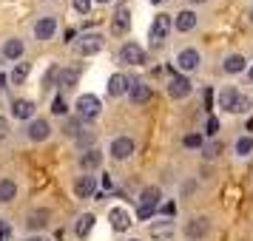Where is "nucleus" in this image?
<instances>
[{
	"mask_svg": "<svg viewBox=\"0 0 253 241\" xmlns=\"http://www.w3.org/2000/svg\"><path fill=\"white\" fill-rule=\"evenodd\" d=\"M74 108H77V116H80L83 122H91V119H97V116H100V111H103V105H100V100H97L94 94H83V97H77Z\"/></svg>",
	"mask_w": 253,
	"mask_h": 241,
	"instance_id": "f257e3e1",
	"label": "nucleus"
},
{
	"mask_svg": "<svg viewBox=\"0 0 253 241\" xmlns=\"http://www.w3.org/2000/svg\"><path fill=\"white\" fill-rule=\"evenodd\" d=\"M105 46V37L97 34V32H85V34H80V40H77V51H80L83 57H94V54H100Z\"/></svg>",
	"mask_w": 253,
	"mask_h": 241,
	"instance_id": "f03ea898",
	"label": "nucleus"
},
{
	"mask_svg": "<svg viewBox=\"0 0 253 241\" xmlns=\"http://www.w3.org/2000/svg\"><path fill=\"white\" fill-rule=\"evenodd\" d=\"M134 150H137V145H134V139L131 137H117V139H111L108 153H111V159L114 162H126V159L134 156Z\"/></svg>",
	"mask_w": 253,
	"mask_h": 241,
	"instance_id": "7ed1b4c3",
	"label": "nucleus"
},
{
	"mask_svg": "<svg viewBox=\"0 0 253 241\" xmlns=\"http://www.w3.org/2000/svg\"><path fill=\"white\" fill-rule=\"evenodd\" d=\"M191 91H194V82L188 80L185 74H176V77L168 80V97L171 100H188Z\"/></svg>",
	"mask_w": 253,
	"mask_h": 241,
	"instance_id": "20e7f679",
	"label": "nucleus"
},
{
	"mask_svg": "<svg viewBox=\"0 0 253 241\" xmlns=\"http://www.w3.org/2000/svg\"><path fill=\"white\" fill-rule=\"evenodd\" d=\"M154 91H151V85L145 80H134L131 82V88H128V103L131 105H148Z\"/></svg>",
	"mask_w": 253,
	"mask_h": 241,
	"instance_id": "39448f33",
	"label": "nucleus"
},
{
	"mask_svg": "<svg viewBox=\"0 0 253 241\" xmlns=\"http://www.w3.org/2000/svg\"><path fill=\"white\" fill-rule=\"evenodd\" d=\"M26 137H29V142H46V139L51 137V125H48V119L35 116V119L26 125Z\"/></svg>",
	"mask_w": 253,
	"mask_h": 241,
	"instance_id": "423d86ee",
	"label": "nucleus"
},
{
	"mask_svg": "<svg viewBox=\"0 0 253 241\" xmlns=\"http://www.w3.org/2000/svg\"><path fill=\"white\" fill-rule=\"evenodd\" d=\"M74 196L77 199H94L97 196V176L91 173H83L74 179Z\"/></svg>",
	"mask_w": 253,
	"mask_h": 241,
	"instance_id": "0eeeda50",
	"label": "nucleus"
},
{
	"mask_svg": "<svg viewBox=\"0 0 253 241\" xmlns=\"http://www.w3.org/2000/svg\"><path fill=\"white\" fill-rule=\"evenodd\" d=\"M108 221H111L114 233H128L131 224H134V218H131V213H128L126 207H111L108 210Z\"/></svg>",
	"mask_w": 253,
	"mask_h": 241,
	"instance_id": "6e6552de",
	"label": "nucleus"
},
{
	"mask_svg": "<svg viewBox=\"0 0 253 241\" xmlns=\"http://www.w3.org/2000/svg\"><path fill=\"white\" fill-rule=\"evenodd\" d=\"M211 233V221L205 216H194L191 221H185V236L191 241H202Z\"/></svg>",
	"mask_w": 253,
	"mask_h": 241,
	"instance_id": "1a4fd4ad",
	"label": "nucleus"
},
{
	"mask_svg": "<svg viewBox=\"0 0 253 241\" xmlns=\"http://www.w3.org/2000/svg\"><path fill=\"white\" fill-rule=\"evenodd\" d=\"M173 14H157V20L151 23V43L157 46V43H162L165 37H168V32L173 29Z\"/></svg>",
	"mask_w": 253,
	"mask_h": 241,
	"instance_id": "9d476101",
	"label": "nucleus"
},
{
	"mask_svg": "<svg viewBox=\"0 0 253 241\" xmlns=\"http://www.w3.org/2000/svg\"><path fill=\"white\" fill-rule=\"evenodd\" d=\"M120 63L123 66H142L145 63V48L137 46V43H126L120 48Z\"/></svg>",
	"mask_w": 253,
	"mask_h": 241,
	"instance_id": "9b49d317",
	"label": "nucleus"
},
{
	"mask_svg": "<svg viewBox=\"0 0 253 241\" xmlns=\"http://www.w3.org/2000/svg\"><path fill=\"white\" fill-rule=\"evenodd\" d=\"M199 63H202V57H199V51H196V48H182V51L176 54V69L182 71V74L196 71V69H199Z\"/></svg>",
	"mask_w": 253,
	"mask_h": 241,
	"instance_id": "f8f14e48",
	"label": "nucleus"
},
{
	"mask_svg": "<svg viewBox=\"0 0 253 241\" xmlns=\"http://www.w3.org/2000/svg\"><path fill=\"white\" fill-rule=\"evenodd\" d=\"M151 239L154 241H171L173 233H176V224H173L171 218H157L154 224H151Z\"/></svg>",
	"mask_w": 253,
	"mask_h": 241,
	"instance_id": "ddd939ff",
	"label": "nucleus"
},
{
	"mask_svg": "<svg viewBox=\"0 0 253 241\" xmlns=\"http://www.w3.org/2000/svg\"><path fill=\"white\" fill-rule=\"evenodd\" d=\"M128 29H131V12H128V6H120L111 17V34L114 37H123L128 34Z\"/></svg>",
	"mask_w": 253,
	"mask_h": 241,
	"instance_id": "4468645a",
	"label": "nucleus"
},
{
	"mask_svg": "<svg viewBox=\"0 0 253 241\" xmlns=\"http://www.w3.org/2000/svg\"><path fill=\"white\" fill-rule=\"evenodd\" d=\"M48 218H51V210L37 207V210H32V213L26 216V227L32 230V233H43V230L48 227Z\"/></svg>",
	"mask_w": 253,
	"mask_h": 241,
	"instance_id": "2eb2a0df",
	"label": "nucleus"
},
{
	"mask_svg": "<svg viewBox=\"0 0 253 241\" xmlns=\"http://www.w3.org/2000/svg\"><path fill=\"white\" fill-rule=\"evenodd\" d=\"M54 32H57V20H54L51 14L40 17V20L35 23V40H40V43L51 40V37H54Z\"/></svg>",
	"mask_w": 253,
	"mask_h": 241,
	"instance_id": "dca6fc26",
	"label": "nucleus"
},
{
	"mask_svg": "<svg viewBox=\"0 0 253 241\" xmlns=\"http://www.w3.org/2000/svg\"><path fill=\"white\" fill-rule=\"evenodd\" d=\"M128 88H131V80H128L123 71H117V74H111V77H108V97H111V100H117V97H126Z\"/></svg>",
	"mask_w": 253,
	"mask_h": 241,
	"instance_id": "f3484780",
	"label": "nucleus"
},
{
	"mask_svg": "<svg viewBox=\"0 0 253 241\" xmlns=\"http://www.w3.org/2000/svg\"><path fill=\"white\" fill-rule=\"evenodd\" d=\"M0 54L6 60H23V54H26V43L20 40V37H9L6 43H3V48H0Z\"/></svg>",
	"mask_w": 253,
	"mask_h": 241,
	"instance_id": "a211bd4d",
	"label": "nucleus"
},
{
	"mask_svg": "<svg viewBox=\"0 0 253 241\" xmlns=\"http://www.w3.org/2000/svg\"><path fill=\"white\" fill-rule=\"evenodd\" d=\"M35 103L32 100H14L12 103V116L14 119H20V122H32L35 119Z\"/></svg>",
	"mask_w": 253,
	"mask_h": 241,
	"instance_id": "6ab92c4d",
	"label": "nucleus"
},
{
	"mask_svg": "<svg viewBox=\"0 0 253 241\" xmlns=\"http://www.w3.org/2000/svg\"><path fill=\"white\" fill-rule=\"evenodd\" d=\"M173 29H176V32H182V34L194 32V29H196V12L185 9V12L173 14Z\"/></svg>",
	"mask_w": 253,
	"mask_h": 241,
	"instance_id": "aec40b11",
	"label": "nucleus"
},
{
	"mask_svg": "<svg viewBox=\"0 0 253 241\" xmlns=\"http://www.w3.org/2000/svg\"><path fill=\"white\" fill-rule=\"evenodd\" d=\"M100 165H103V153H100L97 148L83 150V153H80V168H83V173H94Z\"/></svg>",
	"mask_w": 253,
	"mask_h": 241,
	"instance_id": "412c9836",
	"label": "nucleus"
},
{
	"mask_svg": "<svg viewBox=\"0 0 253 241\" xmlns=\"http://www.w3.org/2000/svg\"><path fill=\"white\" fill-rule=\"evenodd\" d=\"M80 77H83L80 66H69V69H63V71H60V88H63V94L71 91V88H74V85L80 82Z\"/></svg>",
	"mask_w": 253,
	"mask_h": 241,
	"instance_id": "4be33fe9",
	"label": "nucleus"
},
{
	"mask_svg": "<svg viewBox=\"0 0 253 241\" xmlns=\"http://www.w3.org/2000/svg\"><path fill=\"white\" fill-rule=\"evenodd\" d=\"M160 199H162V190L157 184H148L142 193H139V207H151V210H157L160 207Z\"/></svg>",
	"mask_w": 253,
	"mask_h": 241,
	"instance_id": "5701e85b",
	"label": "nucleus"
},
{
	"mask_svg": "<svg viewBox=\"0 0 253 241\" xmlns=\"http://www.w3.org/2000/svg\"><path fill=\"white\" fill-rule=\"evenodd\" d=\"M94 221H97L94 213H80L77 221H74V236H77V239H85V236L94 230Z\"/></svg>",
	"mask_w": 253,
	"mask_h": 241,
	"instance_id": "b1692460",
	"label": "nucleus"
},
{
	"mask_svg": "<svg viewBox=\"0 0 253 241\" xmlns=\"http://www.w3.org/2000/svg\"><path fill=\"white\" fill-rule=\"evenodd\" d=\"M94 142H97V131H94L91 125H83V131L77 134V139H74V145L80 150H91Z\"/></svg>",
	"mask_w": 253,
	"mask_h": 241,
	"instance_id": "393cba45",
	"label": "nucleus"
},
{
	"mask_svg": "<svg viewBox=\"0 0 253 241\" xmlns=\"http://www.w3.org/2000/svg\"><path fill=\"white\" fill-rule=\"evenodd\" d=\"M222 71L225 74H242V71H248V60L242 57V54H230L222 63Z\"/></svg>",
	"mask_w": 253,
	"mask_h": 241,
	"instance_id": "a878e982",
	"label": "nucleus"
},
{
	"mask_svg": "<svg viewBox=\"0 0 253 241\" xmlns=\"http://www.w3.org/2000/svg\"><path fill=\"white\" fill-rule=\"evenodd\" d=\"M233 153H236L239 159H251V153H253V137L251 134H242V137L233 142Z\"/></svg>",
	"mask_w": 253,
	"mask_h": 241,
	"instance_id": "bb28decb",
	"label": "nucleus"
},
{
	"mask_svg": "<svg viewBox=\"0 0 253 241\" xmlns=\"http://www.w3.org/2000/svg\"><path fill=\"white\" fill-rule=\"evenodd\" d=\"M236 100H239V91H236L233 85H225V88H222V91L216 94V103H219V108H225V111H230Z\"/></svg>",
	"mask_w": 253,
	"mask_h": 241,
	"instance_id": "cd10ccee",
	"label": "nucleus"
},
{
	"mask_svg": "<svg viewBox=\"0 0 253 241\" xmlns=\"http://www.w3.org/2000/svg\"><path fill=\"white\" fill-rule=\"evenodd\" d=\"M29 74H32V63H14L12 74H9V80H12V85H23L26 80H29Z\"/></svg>",
	"mask_w": 253,
	"mask_h": 241,
	"instance_id": "c85d7f7f",
	"label": "nucleus"
},
{
	"mask_svg": "<svg viewBox=\"0 0 253 241\" xmlns=\"http://www.w3.org/2000/svg\"><path fill=\"white\" fill-rule=\"evenodd\" d=\"M60 71H63V69H60V66H54V63L46 69L43 80H40V88H43V91H51L54 85H60Z\"/></svg>",
	"mask_w": 253,
	"mask_h": 241,
	"instance_id": "c756f323",
	"label": "nucleus"
},
{
	"mask_svg": "<svg viewBox=\"0 0 253 241\" xmlns=\"http://www.w3.org/2000/svg\"><path fill=\"white\" fill-rule=\"evenodd\" d=\"M17 196V182L14 179H0V205H9Z\"/></svg>",
	"mask_w": 253,
	"mask_h": 241,
	"instance_id": "7c9ffc66",
	"label": "nucleus"
},
{
	"mask_svg": "<svg viewBox=\"0 0 253 241\" xmlns=\"http://www.w3.org/2000/svg\"><path fill=\"white\" fill-rule=\"evenodd\" d=\"M83 125H85V122H83L80 116H71V119H66V125H63V134H66L69 139H77V134L83 131Z\"/></svg>",
	"mask_w": 253,
	"mask_h": 241,
	"instance_id": "2f4dec72",
	"label": "nucleus"
},
{
	"mask_svg": "<svg viewBox=\"0 0 253 241\" xmlns=\"http://www.w3.org/2000/svg\"><path fill=\"white\" fill-rule=\"evenodd\" d=\"M251 111H253V100L248 97V94H239V100L233 103L230 114H251Z\"/></svg>",
	"mask_w": 253,
	"mask_h": 241,
	"instance_id": "473e14b6",
	"label": "nucleus"
},
{
	"mask_svg": "<svg viewBox=\"0 0 253 241\" xmlns=\"http://www.w3.org/2000/svg\"><path fill=\"white\" fill-rule=\"evenodd\" d=\"M51 114H54V116H66V114H69V103H66V94H57V97L51 100Z\"/></svg>",
	"mask_w": 253,
	"mask_h": 241,
	"instance_id": "72a5a7b5",
	"label": "nucleus"
},
{
	"mask_svg": "<svg viewBox=\"0 0 253 241\" xmlns=\"http://www.w3.org/2000/svg\"><path fill=\"white\" fill-rule=\"evenodd\" d=\"M182 145L185 148H205V137H202V134H188V137L182 139Z\"/></svg>",
	"mask_w": 253,
	"mask_h": 241,
	"instance_id": "f704fd0d",
	"label": "nucleus"
},
{
	"mask_svg": "<svg viewBox=\"0 0 253 241\" xmlns=\"http://www.w3.org/2000/svg\"><path fill=\"white\" fill-rule=\"evenodd\" d=\"M71 6H74V12L77 14H88L94 6V0H71Z\"/></svg>",
	"mask_w": 253,
	"mask_h": 241,
	"instance_id": "c9c22d12",
	"label": "nucleus"
},
{
	"mask_svg": "<svg viewBox=\"0 0 253 241\" xmlns=\"http://www.w3.org/2000/svg\"><path fill=\"white\" fill-rule=\"evenodd\" d=\"M219 134V119L216 116H208V122H205V137H216Z\"/></svg>",
	"mask_w": 253,
	"mask_h": 241,
	"instance_id": "e433bc0d",
	"label": "nucleus"
},
{
	"mask_svg": "<svg viewBox=\"0 0 253 241\" xmlns=\"http://www.w3.org/2000/svg\"><path fill=\"white\" fill-rule=\"evenodd\" d=\"M219 150H222V145H219V142H211V145L202 148V153H205L208 159H213V156H219Z\"/></svg>",
	"mask_w": 253,
	"mask_h": 241,
	"instance_id": "4c0bfd02",
	"label": "nucleus"
},
{
	"mask_svg": "<svg viewBox=\"0 0 253 241\" xmlns=\"http://www.w3.org/2000/svg\"><path fill=\"white\" fill-rule=\"evenodd\" d=\"M154 216H157V210H151V207H139V210H137L139 221H148V218H154Z\"/></svg>",
	"mask_w": 253,
	"mask_h": 241,
	"instance_id": "58836bf2",
	"label": "nucleus"
},
{
	"mask_svg": "<svg viewBox=\"0 0 253 241\" xmlns=\"http://www.w3.org/2000/svg\"><path fill=\"white\" fill-rule=\"evenodd\" d=\"M6 137H9V122L0 116V139H6Z\"/></svg>",
	"mask_w": 253,
	"mask_h": 241,
	"instance_id": "ea45409f",
	"label": "nucleus"
},
{
	"mask_svg": "<svg viewBox=\"0 0 253 241\" xmlns=\"http://www.w3.org/2000/svg\"><path fill=\"white\" fill-rule=\"evenodd\" d=\"M162 213H165V216H173V202H168V205L162 207Z\"/></svg>",
	"mask_w": 253,
	"mask_h": 241,
	"instance_id": "a19ab883",
	"label": "nucleus"
},
{
	"mask_svg": "<svg viewBox=\"0 0 253 241\" xmlns=\"http://www.w3.org/2000/svg\"><path fill=\"white\" fill-rule=\"evenodd\" d=\"M26 241H48V239H46V236H43V233H37V236H29V239H26Z\"/></svg>",
	"mask_w": 253,
	"mask_h": 241,
	"instance_id": "79ce46f5",
	"label": "nucleus"
},
{
	"mask_svg": "<svg viewBox=\"0 0 253 241\" xmlns=\"http://www.w3.org/2000/svg\"><path fill=\"white\" fill-rule=\"evenodd\" d=\"M3 85H6V74H0V91H3Z\"/></svg>",
	"mask_w": 253,
	"mask_h": 241,
	"instance_id": "37998d69",
	"label": "nucleus"
},
{
	"mask_svg": "<svg viewBox=\"0 0 253 241\" xmlns=\"http://www.w3.org/2000/svg\"><path fill=\"white\" fill-rule=\"evenodd\" d=\"M248 80L253 82V66H251V69H248Z\"/></svg>",
	"mask_w": 253,
	"mask_h": 241,
	"instance_id": "c03bdc74",
	"label": "nucleus"
},
{
	"mask_svg": "<svg viewBox=\"0 0 253 241\" xmlns=\"http://www.w3.org/2000/svg\"><path fill=\"white\" fill-rule=\"evenodd\" d=\"M191 3H208V0H191Z\"/></svg>",
	"mask_w": 253,
	"mask_h": 241,
	"instance_id": "a18cd8bd",
	"label": "nucleus"
},
{
	"mask_svg": "<svg viewBox=\"0 0 253 241\" xmlns=\"http://www.w3.org/2000/svg\"><path fill=\"white\" fill-rule=\"evenodd\" d=\"M97 3H111V0H97Z\"/></svg>",
	"mask_w": 253,
	"mask_h": 241,
	"instance_id": "49530a36",
	"label": "nucleus"
},
{
	"mask_svg": "<svg viewBox=\"0 0 253 241\" xmlns=\"http://www.w3.org/2000/svg\"><path fill=\"white\" fill-rule=\"evenodd\" d=\"M151 3H165V0H151Z\"/></svg>",
	"mask_w": 253,
	"mask_h": 241,
	"instance_id": "de8ad7c7",
	"label": "nucleus"
},
{
	"mask_svg": "<svg viewBox=\"0 0 253 241\" xmlns=\"http://www.w3.org/2000/svg\"><path fill=\"white\" fill-rule=\"evenodd\" d=\"M128 241H139V239H128Z\"/></svg>",
	"mask_w": 253,
	"mask_h": 241,
	"instance_id": "09e8293b",
	"label": "nucleus"
},
{
	"mask_svg": "<svg viewBox=\"0 0 253 241\" xmlns=\"http://www.w3.org/2000/svg\"><path fill=\"white\" fill-rule=\"evenodd\" d=\"M51 3H54V0H51Z\"/></svg>",
	"mask_w": 253,
	"mask_h": 241,
	"instance_id": "8fccbe9b",
	"label": "nucleus"
}]
</instances>
